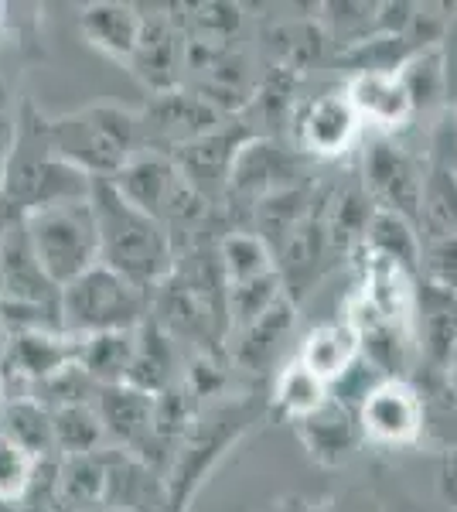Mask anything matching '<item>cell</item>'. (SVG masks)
Listing matches in <instances>:
<instances>
[{
  "instance_id": "obj_1",
  "label": "cell",
  "mask_w": 457,
  "mask_h": 512,
  "mask_svg": "<svg viewBox=\"0 0 457 512\" xmlns=\"http://www.w3.org/2000/svg\"><path fill=\"white\" fill-rule=\"evenodd\" d=\"M93 212L99 226V263L134 280L144 291L168 284L178 270V250L168 226L137 209L113 181L93 185Z\"/></svg>"
},
{
  "instance_id": "obj_2",
  "label": "cell",
  "mask_w": 457,
  "mask_h": 512,
  "mask_svg": "<svg viewBox=\"0 0 457 512\" xmlns=\"http://www.w3.org/2000/svg\"><path fill=\"white\" fill-rule=\"evenodd\" d=\"M52 154L93 181H113L144 151L140 113L113 103H93L76 113L48 120Z\"/></svg>"
},
{
  "instance_id": "obj_3",
  "label": "cell",
  "mask_w": 457,
  "mask_h": 512,
  "mask_svg": "<svg viewBox=\"0 0 457 512\" xmlns=\"http://www.w3.org/2000/svg\"><path fill=\"white\" fill-rule=\"evenodd\" d=\"M151 318V291L96 263L62 291V332L72 338L137 332Z\"/></svg>"
},
{
  "instance_id": "obj_4",
  "label": "cell",
  "mask_w": 457,
  "mask_h": 512,
  "mask_svg": "<svg viewBox=\"0 0 457 512\" xmlns=\"http://www.w3.org/2000/svg\"><path fill=\"white\" fill-rule=\"evenodd\" d=\"M24 226H28L31 246H35L45 274L62 291L99 263V226L93 195L28 212Z\"/></svg>"
},
{
  "instance_id": "obj_5",
  "label": "cell",
  "mask_w": 457,
  "mask_h": 512,
  "mask_svg": "<svg viewBox=\"0 0 457 512\" xmlns=\"http://www.w3.org/2000/svg\"><path fill=\"white\" fill-rule=\"evenodd\" d=\"M113 185L120 188L137 209H144L147 216H154L161 226L171 229V236L178 229H188L191 222H198L209 212V202L191 188L185 171L178 168V161L171 154L161 151H140L120 175L113 178Z\"/></svg>"
},
{
  "instance_id": "obj_6",
  "label": "cell",
  "mask_w": 457,
  "mask_h": 512,
  "mask_svg": "<svg viewBox=\"0 0 457 512\" xmlns=\"http://www.w3.org/2000/svg\"><path fill=\"white\" fill-rule=\"evenodd\" d=\"M423 178H427V161L406 151L400 140H393L389 134H376V140L365 147L362 185L376 209L396 212V216L420 226Z\"/></svg>"
},
{
  "instance_id": "obj_7",
  "label": "cell",
  "mask_w": 457,
  "mask_h": 512,
  "mask_svg": "<svg viewBox=\"0 0 457 512\" xmlns=\"http://www.w3.org/2000/svg\"><path fill=\"white\" fill-rule=\"evenodd\" d=\"M215 127H222V113L195 89L178 86L171 93L151 96L147 110L140 113V144L144 151L174 154L195 144L198 137L212 134Z\"/></svg>"
},
{
  "instance_id": "obj_8",
  "label": "cell",
  "mask_w": 457,
  "mask_h": 512,
  "mask_svg": "<svg viewBox=\"0 0 457 512\" xmlns=\"http://www.w3.org/2000/svg\"><path fill=\"white\" fill-rule=\"evenodd\" d=\"M0 308H62V287L41 267L24 219L0 222Z\"/></svg>"
},
{
  "instance_id": "obj_9",
  "label": "cell",
  "mask_w": 457,
  "mask_h": 512,
  "mask_svg": "<svg viewBox=\"0 0 457 512\" xmlns=\"http://www.w3.org/2000/svg\"><path fill=\"white\" fill-rule=\"evenodd\" d=\"M290 134L297 151L311 154L314 161H331L352 151L362 134V120L348 103L345 89H335L297 103L290 113Z\"/></svg>"
},
{
  "instance_id": "obj_10",
  "label": "cell",
  "mask_w": 457,
  "mask_h": 512,
  "mask_svg": "<svg viewBox=\"0 0 457 512\" xmlns=\"http://www.w3.org/2000/svg\"><path fill=\"white\" fill-rule=\"evenodd\" d=\"M362 437L376 448H413L423 441V407L410 379H382L359 407Z\"/></svg>"
},
{
  "instance_id": "obj_11",
  "label": "cell",
  "mask_w": 457,
  "mask_h": 512,
  "mask_svg": "<svg viewBox=\"0 0 457 512\" xmlns=\"http://www.w3.org/2000/svg\"><path fill=\"white\" fill-rule=\"evenodd\" d=\"M253 137H256L253 130L222 123V127H215L212 134L198 137L195 144L174 151L171 158L178 161L181 171H185L191 188L209 202V198L229 192V178H232V168H236V158L243 154V147Z\"/></svg>"
},
{
  "instance_id": "obj_12",
  "label": "cell",
  "mask_w": 457,
  "mask_h": 512,
  "mask_svg": "<svg viewBox=\"0 0 457 512\" xmlns=\"http://www.w3.org/2000/svg\"><path fill=\"white\" fill-rule=\"evenodd\" d=\"M151 96L181 86L185 69V28L171 14H144V35L127 65Z\"/></svg>"
},
{
  "instance_id": "obj_13",
  "label": "cell",
  "mask_w": 457,
  "mask_h": 512,
  "mask_svg": "<svg viewBox=\"0 0 457 512\" xmlns=\"http://www.w3.org/2000/svg\"><path fill=\"white\" fill-rule=\"evenodd\" d=\"M413 342H417V362L451 369L457 355V294L423 277L417 280V304H413Z\"/></svg>"
},
{
  "instance_id": "obj_14",
  "label": "cell",
  "mask_w": 457,
  "mask_h": 512,
  "mask_svg": "<svg viewBox=\"0 0 457 512\" xmlns=\"http://www.w3.org/2000/svg\"><path fill=\"white\" fill-rule=\"evenodd\" d=\"M345 96L359 113L362 127H372L376 134H396L417 117L400 72H352Z\"/></svg>"
},
{
  "instance_id": "obj_15",
  "label": "cell",
  "mask_w": 457,
  "mask_h": 512,
  "mask_svg": "<svg viewBox=\"0 0 457 512\" xmlns=\"http://www.w3.org/2000/svg\"><path fill=\"white\" fill-rule=\"evenodd\" d=\"M417 280L400 263L382 260V256L359 253V291L382 318L403 325L413 332V304H417Z\"/></svg>"
},
{
  "instance_id": "obj_16",
  "label": "cell",
  "mask_w": 457,
  "mask_h": 512,
  "mask_svg": "<svg viewBox=\"0 0 457 512\" xmlns=\"http://www.w3.org/2000/svg\"><path fill=\"white\" fill-rule=\"evenodd\" d=\"M154 407L157 396L140 393L134 386H103L96 396V410L103 431L127 444V451L144 454L154 444Z\"/></svg>"
},
{
  "instance_id": "obj_17",
  "label": "cell",
  "mask_w": 457,
  "mask_h": 512,
  "mask_svg": "<svg viewBox=\"0 0 457 512\" xmlns=\"http://www.w3.org/2000/svg\"><path fill=\"white\" fill-rule=\"evenodd\" d=\"M297 434H301L311 461H318L324 468H338L352 458V451L359 448L362 437V424H359V410L345 407L338 400H328L314 417L294 424Z\"/></svg>"
},
{
  "instance_id": "obj_18",
  "label": "cell",
  "mask_w": 457,
  "mask_h": 512,
  "mask_svg": "<svg viewBox=\"0 0 457 512\" xmlns=\"http://www.w3.org/2000/svg\"><path fill=\"white\" fill-rule=\"evenodd\" d=\"M79 28L96 52L106 59L130 65L134 59L140 35H144V14L134 4H120V0H99L86 4L79 14Z\"/></svg>"
},
{
  "instance_id": "obj_19",
  "label": "cell",
  "mask_w": 457,
  "mask_h": 512,
  "mask_svg": "<svg viewBox=\"0 0 457 512\" xmlns=\"http://www.w3.org/2000/svg\"><path fill=\"white\" fill-rule=\"evenodd\" d=\"M413 390L420 393L423 407V441L434 444L440 454L457 448V393L447 369H434L417 362L410 373Z\"/></svg>"
},
{
  "instance_id": "obj_20",
  "label": "cell",
  "mask_w": 457,
  "mask_h": 512,
  "mask_svg": "<svg viewBox=\"0 0 457 512\" xmlns=\"http://www.w3.org/2000/svg\"><path fill=\"white\" fill-rule=\"evenodd\" d=\"M297 359H301L318 379L335 386L338 379L362 359V345H359V335L352 332V325H348L345 318L328 321V325H318L304 335Z\"/></svg>"
},
{
  "instance_id": "obj_21",
  "label": "cell",
  "mask_w": 457,
  "mask_h": 512,
  "mask_svg": "<svg viewBox=\"0 0 457 512\" xmlns=\"http://www.w3.org/2000/svg\"><path fill=\"white\" fill-rule=\"evenodd\" d=\"M174 366H178V359H174V338L154 318H147L137 328L134 362H130V373L123 386L161 396L174 386Z\"/></svg>"
},
{
  "instance_id": "obj_22",
  "label": "cell",
  "mask_w": 457,
  "mask_h": 512,
  "mask_svg": "<svg viewBox=\"0 0 457 512\" xmlns=\"http://www.w3.org/2000/svg\"><path fill=\"white\" fill-rule=\"evenodd\" d=\"M359 253L382 256V260L400 263L403 270H410L413 277H420V260H423V233L417 222L396 216V212H372V222L365 229V243Z\"/></svg>"
},
{
  "instance_id": "obj_23",
  "label": "cell",
  "mask_w": 457,
  "mask_h": 512,
  "mask_svg": "<svg viewBox=\"0 0 457 512\" xmlns=\"http://www.w3.org/2000/svg\"><path fill=\"white\" fill-rule=\"evenodd\" d=\"M328 400H331V386L314 376L297 355L277 373V383H273L270 393L273 414L287 417L290 424H301V420L314 417Z\"/></svg>"
},
{
  "instance_id": "obj_24",
  "label": "cell",
  "mask_w": 457,
  "mask_h": 512,
  "mask_svg": "<svg viewBox=\"0 0 457 512\" xmlns=\"http://www.w3.org/2000/svg\"><path fill=\"white\" fill-rule=\"evenodd\" d=\"M400 79L410 93L413 113H444L447 110V93H451V69H447V52L444 45L423 48L413 55L410 62L400 69Z\"/></svg>"
},
{
  "instance_id": "obj_25",
  "label": "cell",
  "mask_w": 457,
  "mask_h": 512,
  "mask_svg": "<svg viewBox=\"0 0 457 512\" xmlns=\"http://www.w3.org/2000/svg\"><path fill=\"white\" fill-rule=\"evenodd\" d=\"M219 267L222 277H226V287H239V284H253L260 277H270L280 270L277 253L270 250V243L260 233H246V229H236V233H226L219 239Z\"/></svg>"
},
{
  "instance_id": "obj_26",
  "label": "cell",
  "mask_w": 457,
  "mask_h": 512,
  "mask_svg": "<svg viewBox=\"0 0 457 512\" xmlns=\"http://www.w3.org/2000/svg\"><path fill=\"white\" fill-rule=\"evenodd\" d=\"M134 345H137V332L89 335V338H79L76 362L99 390H103V386H120V383H127L130 362H134Z\"/></svg>"
},
{
  "instance_id": "obj_27",
  "label": "cell",
  "mask_w": 457,
  "mask_h": 512,
  "mask_svg": "<svg viewBox=\"0 0 457 512\" xmlns=\"http://www.w3.org/2000/svg\"><path fill=\"white\" fill-rule=\"evenodd\" d=\"M294 308H297V301L287 294V297H280L260 321H253L243 332H236V352H232V359L243 369H260L263 362L277 352L280 338L290 332V325H294Z\"/></svg>"
},
{
  "instance_id": "obj_28",
  "label": "cell",
  "mask_w": 457,
  "mask_h": 512,
  "mask_svg": "<svg viewBox=\"0 0 457 512\" xmlns=\"http://www.w3.org/2000/svg\"><path fill=\"white\" fill-rule=\"evenodd\" d=\"M420 233L423 236L457 233V168H451V164H427Z\"/></svg>"
},
{
  "instance_id": "obj_29",
  "label": "cell",
  "mask_w": 457,
  "mask_h": 512,
  "mask_svg": "<svg viewBox=\"0 0 457 512\" xmlns=\"http://www.w3.org/2000/svg\"><path fill=\"white\" fill-rule=\"evenodd\" d=\"M4 417H7V427H0V431L18 437L24 448L35 451L38 458L55 451V417L38 396H21V400L7 403Z\"/></svg>"
},
{
  "instance_id": "obj_30",
  "label": "cell",
  "mask_w": 457,
  "mask_h": 512,
  "mask_svg": "<svg viewBox=\"0 0 457 512\" xmlns=\"http://www.w3.org/2000/svg\"><path fill=\"white\" fill-rule=\"evenodd\" d=\"M55 417V448L65 451V458H82L96 454V444L103 437V420H99L96 400L93 403H72V407L52 410Z\"/></svg>"
},
{
  "instance_id": "obj_31",
  "label": "cell",
  "mask_w": 457,
  "mask_h": 512,
  "mask_svg": "<svg viewBox=\"0 0 457 512\" xmlns=\"http://www.w3.org/2000/svg\"><path fill=\"white\" fill-rule=\"evenodd\" d=\"M41 458L28 451L18 437L0 431V506H21L35 489Z\"/></svg>"
},
{
  "instance_id": "obj_32",
  "label": "cell",
  "mask_w": 457,
  "mask_h": 512,
  "mask_svg": "<svg viewBox=\"0 0 457 512\" xmlns=\"http://www.w3.org/2000/svg\"><path fill=\"white\" fill-rule=\"evenodd\" d=\"M420 277L457 294V233L423 236Z\"/></svg>"
},
{
  "instance_id": "obj_33",
  "label": "cell",
  "mask_w": 457,
  "mask_h": 512,
  "mask_svg": "<svg viewBox=\"0 0 457 512\" xmlns=\"http://www.w3.org/2000/svg\"><path fill=\"white\" fill-rule=\"evenodd\" d=\"M18 120H21V103L14 99L4 72H0V154H4V158L14 144V134H18Z\"/></svg>"
},
{
  "instance_id": "obj_34",
  "label": "cell",
  "mask_w": 457,
  "mask_h": 512,
  "mask_svg": "<svg viewBox=\"0 0 457 512\" xmlns=\"http://www.w3.org/2000/svg\"><path fill=\"white\" fill-rule=\"evenodd\" d=\"M440 492H444V499L451 502L454 512H457V448L440 454Z\"/></svg>"
},
{
  "instance_id": "obj_35",
  "label": "cell",
  "mask_w": 457,
  "mask_h": 512,
  "mask_svg": "<svg viewBox=\"0 0 457 512\" xmlns=\"http://www.w3.org/2000/svg\"><path fill=\"white\" fill-rule=\"evenodd\" d=\"M270 512H311V506H304L301 499H284V502H277Z\"/></svg>"
},
{
  "instance_id": "obj_36",
  "label": "cell",
  "mask_w": 457,
  "mask_h": 512,
  "mask_svg": "<svg viewBox=\"0 0 457 512\" xmlns=\"http://www.w3.org/2000/svg\"><path fill=\"white\" fill-rule=\"evenodd\" d=\"M4 400H7V373L0 369V410H4Z\"/></svg>"
},
{
  "instance_id": "obj_37",
  "label": "cell",
  "mask_w": 457,
  "mask_h": 512,
  "mask_svg": "<svg viewBox=\"0 0 457 512\" xmlns=\"http://www.w3.org/2000/svg\"><path fill=\"white\" fill-rule=\"evenodd\" d=\"M447 376H451V386H454V393H457V355H454L451 369H447Z\"/></svg>"
},
{
  "instance_id": "obj_38",
  "label": "cell",
  "mask_w": 457,
  "mask_h": 512,
  "mask_svg": "<svg viewBox=\"0 0 457 512\" xmlns=\"http://www.w3.org/2000/svg\"><path fill=\"white\" fill-rule=\"evenodd\" d=\"M0 192H4V154H0Z\"/></svg>"
},
{
  "instance_id": "obj_39",
  "label": "cell",
  "mask_w": 457,
  "mask_h": 512,
  "mask_svg": "<svg viewBox=\"0 0 457 512\" xmlns=\"http://www.w3.org/2000/svg\"><path fill=\"white\" fill-rule=\"evenodd\" d=\"M4 18H7V4H0V24H4Z\"/></svg>"
},
{
  "instance_id": "obj_40",
  "label": "cell",
  "mask_w": 457,
  "mask_h": 512,
  "mask_svg": "<svg viewBox=\"0 0 457 512\" xmlns=\"http://www.w3.org/2000/svg\"><path fill=\"white\" fill-rule=\"evenodd\" d=\"M311 512H338V509H331V506H321V509H311Z\"/></svg>"
},
{
  "instance_id": "obj_41",
  "label": "cell",
  "mask_w": 457,
  "mask_h": 512,
  "mask_svg": "<svg viewBox=\"0 0 457 512\" xmlns=\"http://www.w3.org/2000/svg\"><path fill=\"white\" fill-rule=\"evenodd\" d=\"M103 512H116V509H103Z\"/></svg>"
},
{
  "instance_id": "obj_42",
  "label": "cell",
  "mask_w": 457,
  "mask_h": 512,
  "mask_svg": "<svg viewBox=\"0 0 457 512\" xmlns=\"http://www.w3.org/2000/svg\"><path fill=\"white\" fill-rule=\"evenodd\" d=\"M454 113H457V103H454Z\"/></svg>"
}]
</instances>
